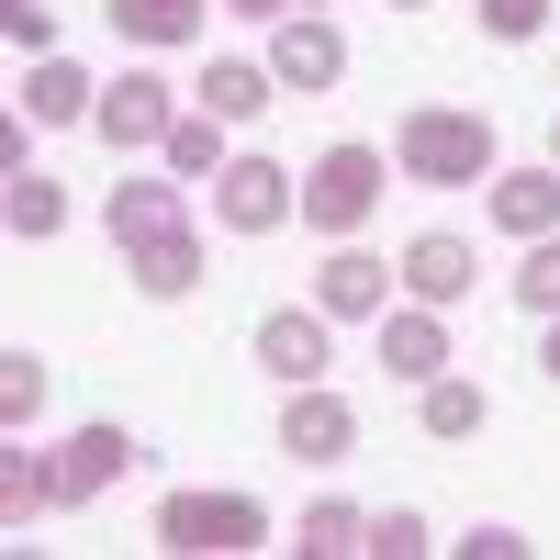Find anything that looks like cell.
<instances>
[{
	"instance_id": "obj_8",
	"label": "cell",
	"mask_w": 560,
	"mask_h": 560,
	"mask_svg": "<svg viewBox=\"0 0 560 560\" xmlns=\"http://www.w3.org/2000/svg\"><path fill=\"white\" fill-rule=\"evenodd\" d=\"M269 79L303 90V102H314V90H337V79H348V34L325 23V12H292V23L269 34Z\"/></svg>"
},
{
	"instance_id": "obj_27",
	"label": "cell",
	"mask_w": 560,
	"mask_h": 560,
	"mask_svg": "<svg viewBox=\"0 0 560 560\" xmlns=\"http://www.w3.org/2000/svg\"><path fill=\"white\" fill-rule=\"evenodd\" d=\"M471 12H482V34H493V45H527V34L549 23V0H471Z\"/></svg>"
},
{
	"instance_id": "obj_3",
	"label": "cell",
	"mask_w": 560,
	"mask_h": 560,
	"mask_svg": "<svg viewBox=\"0 0 560 560\" xmlns=\"http://www.w3.org/2000/svg\"><path fill=\"white\" fill-rule=\"evenodd\" d=\"M269 538V504L258 493H168L158 504V549L202 560V549H258Z\"/></svg>"
},
{
	"instance_id": "obj_4",
	"label": "cell",
	"mask_w": 560,
	"mask_h": 560,
	"mask_svg": "<svg viewBox=\"0 0 560 560\" xmlns=\"http://www.w3.org/2000/svg\"><path fill=\"white\" fill-rule=\"evenodd\" d=\"M292 213H303V179L280 158H224V179H213V224L224 236H269V224H292Z\"/></svg>"
},
{
	"instance_id": "obj_26",
	"label": "cell",
	"mask_w": 560,
	"mask_h": 560,
	"mask_svg": "<svg viewBox=\"0 0 560 560\" xmlns=\"http://www.w3.org/2000/svg\"><path fill=\"white\" fill-rule=\"evenodd\" d=\"M438 538H427V516H415V504H382V516H370V560H427Z\"/></svg>"
},
{
	"instance_id": "obj_10",
	"label": "cell",
	"mask_w": 560,
	"mask_h": 560,
	"mask_svg": "<svg viewBox=\"0 0 560 560\" xmlns=\"http://www.w3.org/2000/svg\"><path fill=\"white\" fill-rule=\"evenodd\" d=\"M438 370H448V314H438V303H393V314H382V382H415V393H427Z\"/></svg>"
},
{
	"instance_id": "obj_14",
	"label": "cell",
	"mask_w": 560,
	"mask_h": 560,
	"mask_svg": "<svg viewBox=\"0 0 560 560\" xmlns=\"http://www.w3.org/2000/svg\"><path fill=\"white\" fill-rule=\"evenodd\" d=\"M471 269H482V258L459 247V236H415V247L393 258V280H404V303H438V314H448L459 292H471Z\"/></svg>"
},
{
	"instance_id": "obj_19",
	"label": "cell",
	"mask_w": 560,
	"mask_h": 560,
	"mask_svg": "<svg viewBox=\"0 0 560 560\" xmlns=\"http://www.w3.org/2000/svg\"><path fill=\"white\" fill-rule=\"evenodd\" d=\"M269 102H280L269 68H247V57H213V68H202V113H213V124H258Z\"/></svg>"
},
{
	"instance_id": "obj_12",
	"label": "cell",
	"mask_w": 560,
	"mask_h": 560,
	"mask_svg": "<svg viewBox=\"0 0 560 560\" xmlns=\"http://www.w3.org/2000/svg\"><path fill=\"white\" fill-rule=\"evenodd\" d=\"M124 280H135L147 303H191V292H202V236H191V224L135 236V247H124Z\"/></svg>"
},
{
	"instance_id": "obj_18",
	"label": "cell",
	"mask_w": 560,
	"mask_h": 560,
	"mask_svg": "<svg viewBox=\"0 0 560 560\" xmlns=\"http://www.w3.org/2000/svg\"><path fill=\"white\" fill-rule=\"evenodd\" d=\"M90 113H102V90H90L68 57H34L23 68V124H90Z\"/></svg>"
},
{
	"instance_id": "obj_7",
	"label": "cell",
	"mask_w": 560,
	"mask_h": 560,
	"mask_svg": "<svg viewBox=\"0 0 560 560\" xmlns=\"http://www.w3.org/2000/svg\"><path fill=\"white\" fill-rule=\"evenodd\" d=\"M102 147H168V124H179V90L158 79V68H124L113 90H102Z\"/></svg>"
},
{
	"instance_id": "obj_23",
	"label": "cell",
	"mask_w": 560,
	"mask_h": 560,
	"mask_svg": "<svg viewBox=\"0 0 560 560\" xmlns=\"http://www.w3.org/2000/svg\"><path fill=\"white\" fill-rule=\"evenodd\" d=\"M158 158H168V179H224V124L213 113H179Z\"/></svg>"
},
{
	"instance_id": "obj_28",
	"label": "cell",
	"mask_w": 560,
	"mask_h": 560,
	"mask_svg": "<svg viewBox=\"0 0 560 560\" xmlns=\"http://www.w3.org/2000/svg\"><path fill=\"white\" fill-rule=\"evenodd\" d=\"M0 34H12V57H57V23L34 0H0Z\"/></svg>"
},
{
	"instance_id": "obj_29",
	"label": "cell",
	"mask_w": 560,
	"mask_h": 560,
	"mask_svg": "<svg viewBox=\"0 0 560 560\" xmlns=\"http://www.w3.org/2000/svg\"><path fill=\"white\" fill-rule=\"evenodd\" d=\"M459 549H471V560H527V538H516V527H471Z\"/></svg>"
},
{
	"instance_id": "obj_30",
	"label": "cell",
	"mask_w": 560,
	"mask_h": 560,
	"mask_svg": "<svg viewBox=\"0 0 560 560\" xmlns=\"http://www.w3.org/2000/svg\"><path fill=\"white\" fill-rule=\"evenodd\" d=\"M213 12H236V23H292V0H213Z\"/></svg>"
},
{
	"instance_id": "obj_31",
	"label": "cell",
	"mask_w": 560,
	"mask_h": 560,
	"mask_svg": "<svg viewBox=\"0 0 560 560\" xmlns=\"http://www.w3.org/2000/svg\"><path fill=\"white\" fill-rule=\"evenodd\" d=\"M538 382H560V314H549V337H538Z\"/></svg>"
},
{
	"instance_id": "obj_16",
	"label": "cell",
	"mask_w": 560,
	"mask_h": 560,
	"mask_svg": "<svg viewBox=\"0 0 560 560\" xmlns=\"http://www.w3.org/2000/svg\"><path fill=\"white\" fill-rule=\"evenodd\" d=\"M102 224H113V247H135V236H168V224H191V202H179V179H113Z\"/></svg>"
},
{
	"instance_id": "obj_15",
	"label": "cell",
	"mask_w": 560,
	"mask_h": 560,
	"mask_svg": "<svg viewBox=\"0 0 560 560\" xmlns=\"http://www.w3.org/2000/svg\"><path fill=\"white\" fill-rule=\"evenodd\" d=\"M202 12H213V0H102V23L135 34L147 57H168V45H202Z\"/></svg>"
},
{
	"instance_id": "obj_5",
	"label": "cell",
	"mask_w": 560,
	"mask_h": 560,
	"mask_svg": "<svg viewBox=\"0 0 560 560\" xmlns=\"http://www.w3.org/2000/svg\"><path fill=\"white\" fill-rule=\"evenodd\" d=\"M348 448H359V415H348V393H325V382L280 393V459H303V471H337Z\"/></svg>"
},
{
	"instance_id": "obj_6",
	"label": "cell",
	"mask_w": 560,
	"mask_h": 560,
	"mask_svg": "<svg viewBox=\"0 0 560 560\" xmlns=\"http://www.w3.org/2000/svg\"><path fill=\"white\" fill-rule=\"evenodd\" d=\"M247 348H258V370H269L280 393H303V382H325V370H337L325 303H303V314H292V303H280V314H258V337H247Z\"/></svg>"
},
{
	"instance_id": "obj_1",
	"label": "cell",
	"mask_w": 560,
	"mask_h": 560,
	"mask_svg": "<svg viewBox=\"0 0 560 560\" xmlns=\"http://www.w3.org/2000/svg\"><path fill=\"white\" fill-rule=\"evenodd\" d=\"M393 168L427 179V191H471V179H493V124L459 113V102H427V113H404Z\"/></svg>"
},
{
	"instance_id": "obj_11",
	"label": "cell",
	"mask_w": 560,
	"mask_h": 560,
	"mask_svg": "<svg viewBox=\"0 0 560 560\" xmlns=\"http://www.w3.org/2000/svg\"><path fill=\"white\" fill-rule=\"evenodd\" d=\"M124 471H135V438H124L113 415H102V427H79V438L57 448V504H102Z\"/></svg>"
},
{
	"instance_id": "obj_22",
	"label": "cell",
	"mask_w": 560,
	"mask_h": 560,
	"mask_svg": "<svg viewBox=\"0 0 560 560\" xmlns=\"http://www.w3.org/2000/svg\"><path fill=\"white\" fill-rule=\"evenodd\" d=\"M292 549H303V560H348V549H370V516H359V504H337V493H325V504H303Z\"/></svg>"
},
{
	"instance_id": "obj_25",
	"label": "cell",
	"mask_w": 560,
	"mask_h": 560,
	"mask_svg": "<svg viewBox=\"0 0 560 560\" xmlns=\"http://www.w3.org/2000/svg\"><path fill=\"white\" fill-rule=\"evenodd\" d=\"M516 303H527V314H560V236H527V258H516Z\"/></svg>"
},
{
	"instance_id": "obj_32",
	"label": "cell",
	"mask_w": 560,
	"mask_h": 560,
	"mask_svg": "<svg viewBox=\"0 0 560 560\" xmlns=\"http://www.w3.org/2000/svg\"><path fill=\"white\" fill-rule=\"evenodd\" d=\"M549 168H560V124H549Z\"/></svg>"
},
{
	"instance_id": "obj_21",
	"label": "cell",
	"mask_w": 560,
	"mask_h": 560,
	"mask_svg": "<svg viewBox=\"0 0 560 560\" xmlns=\"http://www.w3.org/2000/svg\"><path fill=\"white\" fill-rule=\"evenodd\" d=\"M482 415H493V404H482V382H448V370H438L427 393H415V427H427L438 448H459V438H482Z\"/></svg>"
},
{
	"instance_id": "obj_9",
	"label": "cell",
	"mask_w": 560,
	"mask_h": 560,
	"mask_svg": "<svg viewBox=\"0 0 560 560\" xmlns=\"http://www.w3.org/2000/svg\"><path fill=\"white\" fill-rule=\"evenodd\" d=\"M314 303H325V325H382V314H393V269L337 236V247H325V269H314Z\"/></svg>"
},
{
	"instance_id": "obj_13",
	"label": "cell",
	"mask_w": 560,
	"mask_h": 560,
	"mask_svg": "<svg viewBox=\"0 0 560 560\" xmlns=\"http://www.w3.org/2000/svg\"><path fill=\"white\" fill-rule=\"evenodd\" d=\"M482 213L504 224V236H560V168H493L482 179Z\"/></svg>"
},
{
	"instance_id": "obj_17",
	"label": "cell",
	"mask_w": 560,
	"mask_h": 560,
	"mask_svg": "<svg viewBox=\"0 0 560 560\" xmlns=\"http://www.w3.org/2000/svg\"><path fill=\"white\" fill-rule=\"evenodd\" d=\"M0 224H12V247H45V236H68V191L45 168H12L0 179Z\"/></svg>"
},
{
	"instance_id": "obj_20",
	"label": "cell",
	"mask_w": 560,
	"mask_h": 560,
	"mask_svg": "<svg viewBox=\"0 0 560 560\" xmlns=\"http://www.w3.org/2000/svg\"><path fill=\"white\" fill-rule=\"evenodd\" d=\"M45 504H57V459H34V448L12 438V448H0V527L23 538V527L45 516Z\"/></svg>"
},
{
	"instance_id": "obj_33",
	"label": "cell",
	"mask_w": 560,
	"mask_h": 560,
	"mask_svg": "<svg viewBox=\"0 0 560 560\" xmlns=\"http://www.w3.org/2000/svg\"><path fill=\"white\" fill-rule=\"evenodd\" d=\"M393 12H427V0H393Z\"/></svg>"
},
{
	"instance_id": "obj_24",
	"label": "cell",
	"mask_w": 560,
	"mask_h": 560,
	"mask_svg": "<svg viewBox=\"0 0 560 560\" xmlns=\"http://www.w3.org/2000/svg\"><path fill=\"white\" fill-rule=\"evenodd\" d=\"M34 415H45V359H34V348H0V427L23 438Z\"/></svg>"
},
{
	"instance_id": "obj_2",
	"label": "cell",
	"mask_w": 560,
	"mask_h": 560,
	"mask_svg": "<svg viewBox=\"0 0 560 560\" xmlns=\"http://www.w3.org/2000/svg\"><path fill=\"white\" fill-rule=\"evenodd\" d=\"M382 191H393V179H382V147H325V158L303 168V224L337 247V236H359V224L382 213Z\"/></svg>"
},
{
	"instance_id": "obj_34",
	"label": "cell",
	"mask_w": 560,
	"mask_h": 560,
	"mask_svg": "<svg viewBox=\"0 0 560 560\" xmlns=\"http://www.w3.org/2000/svg\"><path fill=\"white\" fill-rule=\"evenodd\" d=\"M292 12H314V0H292Z\"/></svg>"
}]
</instances>
